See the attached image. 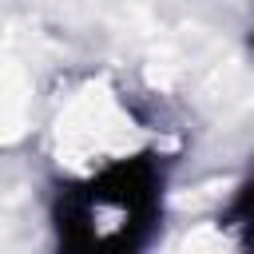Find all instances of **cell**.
Instances as JSON below:
<instances>
[{"label": "cell", "instance_id": "cell-1", "mask_svg": "<svg viewBox=\"0 0 254 254\" xmlns=\"http://www.w3.org/2000/svg\"><path fill=\"white\" fill-rule=\"evenodd\" d=\"M163 171L155 155L107 167L83 187H67L56 202V226L67 246H135L159 218Z\"/></svg>", "mask_w": 254, "mask_h": 254}, {"label": "cell", "instance_id": "cell-2", "mask_svg": "<svg viewBox=\"0 0 254 254\" xmlns=\"http://www.w3.org/2000/svg\"><path fill=\"white\" fill-rule=\"evenodd\" d=\"M226 226L230 230H238V238L246 242V246H254V179L238 190V198L230 202V210H226Z\"/></svg>", "mask_w": 254, "mask_h": 254}]
</instances>
